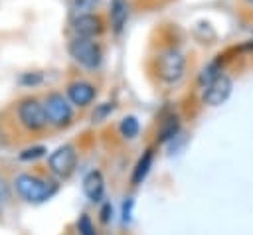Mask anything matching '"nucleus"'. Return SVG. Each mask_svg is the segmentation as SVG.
Returning <instances> with one entry per match:
<instances>
[{
	"instance_id": "nucleus-1",
	"label": "nucleus",
	"mask_w": 253,
	"mask_h": 235,
	"mask_svg": "<svg viewBox=\"0 0 253 235\" xmlns=\"http://www.w3.org/2000/svg\"><path fill=\"white\" fill-rule=\"evenodd\" d=\"M16 190L26 201L40 203V201L49 199L57 192V186L53 182L43 180V178H38L32 174H22L16 178Z\"/></svg>"
},
{
	"instance_id": "nucleus-2",
	"label": "nucleus",
	"mask_w": 253,
	"mask_h": 235,
	"mask_svg": "<svg viewBox=\"0 0 253 235\" xmlns=\"http://www.w3.org/2000/svg\"><path fill=\"white\" fill-rule=\"evenodd\" d=\"M69 55L87 69H97L103 61V49L95 41V38H81L75 36L69 41Z\"/></svg>"
},
{
	"instance_id": "nucleus-3",
	"label": "nucleus",
	"mask_w": 253,
	"mask_h": 235,
	"mask_svg": "<svg viewBox=\"0 0 253 235\" xmlns=\"http://www.w3.org/2000/svg\"><path fill=\"white\" fill-rule=\"evenodd\" d=\"M156 71H158V77L164 83L180 81L184 77V71H186V57H184V53L180 49H176V47H166L158 55Z\"/></svg>"
},
{
	"instance_id": "nucleus-4",
	"label": "nucleus",
	"mask_w": 253,
	"mask_h": 235,
	"mask_svg": "<svg viewBox=\"0 0 253 235\" xmlns=\"http://www.w3.org/2000/svg\"><path fill=\"white\" fill-rule=\"evenodd\" d=\"M18 117H20V122L30 130H42L49 122L47 115H45V109H43V103L38 101L36 97H28V99L20 101Z\"/></svg>"
},
{
	"instance_id": "nucleus-5",
	"label": "nucleus",
	"mask_w": 253,
	"mask_h": 235,
	"mask_svg": "<svg viewBox=\"0 0 253 235\" xmlns=\"http://www.w3.org/2000/svg\"><path fill=\"white\" fill-rule=\"evenodd\" d=\"M43 109L47 115V120L55 126H63L71 120L73 117V109L69 105V101L61 95V93H49L43 101Z\"/></svg>"
},
{
	"instance_id": "nucleus-6",
	"label": "nucleus",
	"mask_w": 253,
	"mask_h": 235,
	"mask_svg": "<svg viewBox=\"0 0 253 235\" xmlns=\"http://www.w3.org/2000/svg\"><path fill=\"white\" fill-rule=\"evenodd\" d=\"M71 30L75 36H81V38H97L105 32V22L97 12L79 14L71 18Z\"/></svg>"
},
{
	"instance_id": "nucleus-7",
	"label": "nucleus",
	"mask_w": 253,
	"mask_h": 235,
	"mask_svg": "<svg viewBox=\"0 0 253 235\" xmlns=\"http://www.w3.org/2000/svg\"><path fill=\"white\" fill-rule=\"evenodd\" d=\"M75 164H77V152L73 146L65 144V146H59L51 156H49V168L53 174H57L59 178H67L73 170H75Z\"/></svg>"
},
{
	"instance_id": "nucleus-8",
	"label": "nucleus",
	"mask_w": 253,
	"mask_h": 235,
	"mask_svg": "<svg viewBox=\"0 0 253 235\" xmlns=\"http://www.w3.org/2000/svg\"><path fill=\"white\" fill-rule=\"evenodd\" d=\"M233 89V83L227 75H219L217 79H213L206 89H204V103L210 107H217L221 103H225V99L229 97Z\"/></svg>"
},
{
	"instance_id": "nucleus-9",
	"label": "nucleus",
	"mask_w": 253,
	"mask_h": 235,
	"mask_svg": "<svg viewBox=\"0 0 253 235\" xmlns=\"http://www.w3.org/2000/svg\"><path fill=\"white\" fill-rule=\"evenodd\" d=\"M95 85L89 81H73L67 85V99L75 107H87L95 99Z\"/></svg>"
},
{
	"instance_id": "nucleus-10",
	"label": "nucleus",
	"mask_w": 253,
	"mask_h": 235,
	"mask_svg": "<svg viewBox=\"0 0 253 235\" xmlns=\"http://www.w3.org/2000/svg\"><path fill=\"white\" fill-rule=\"evenodd\" d=\"M109 18H111V28L115 34H121L126 26L128 20V2L126 0H111L109 4Z\"/></svg>"
},
{
	"instance_id": "nucleus-11",
	"label": "nucleus",
	"mask_w": 253,
	"mask_h": 235,
	"mask_svg": "<svg viewBox=\"0 0 253 235\" xmlns=\"http://www.w3.org/2000/svg\"><path fill=\"white\" fill-rule=\"evenodd\" d=\"M83 192L91 201H99L105 194V182L101 172H89L83 180Z\"/></svg>"
},
{
	"instance_id": "nucleus-12",
	"label": "nucleus",
	"mask_w": 253,
	"mask_h": 235,
	"mask_svg": "<svg viewBox=\"0 0 253 235\" xmlns=\"http://www.w3.org/2000/svg\"><path fill=\"white\" fill-rule=\"evenodd\" d=\"M101 0H69V10L71 16H79V14H91L99 8Z\"/></svg>"
},
{
	"instance_id": "nucleus-13",
	"label": "nucleus",
	"mask_w": 253,
	"mask_h": 235,
	"mask_svg": "<svg viewBox=\"0 0 253 235\" xmlns=\"http://www.w3.org/2000/svg\"><path fill=\"white\" fill-rule=\"evenodd\" d=\"M150 164H152V152L148 150V152H144V156L138 160V164H136V168H134V174H132V184H140V182L144 180V176L148 174Z\"/></svg>"
},
{
	"instance_id": "nucleus-14",
	"label": "nucleus",
	"mask_w": 253,
	"mask_h": 235,
	"mask_svg": "<svg viewBox=\"0 0 253 235\" xmlns=\"http://www.w3.org/2000/svg\"><path fill=\"white\" fill-rule=\"evenodd\" d=\"M221 75V67H219V63H210L208 67H204L202 69V73H200V77H198V83L206 89L213 79H217Z\"/></svg>"
},
{
	"instance_id": "nucleus-15",
	"label": "nucleus",
	"mask_w": 253,
	"mask_h": 235,
	"mask_svg": "<svg viewBox=\"0 0 253 235\" xmlns=\"http://www.w3.org/2000/svg\"><path fill=\"white\" fill-rule=\"evenodd\" d=\"M121 134L126 138H132L138 134V120L134 117H125L121 120Z\"/></svg>"
},
{
	"instance_id": "nucleus-16",
	"label": "nucleus",
	"mask_w": 253,
	"mask_h": 235,
	"mask_svg": "<svg viewBox=\"0 0 253 235\" xmlns=\"http://www.w3.org/2000/svg\"><path fill=\"white\" fill-rule=\"evenodd\" d=\"M176 132H178V118H176V117H170V118L164 122L160 136H162V140H168V138H172Z\"/></svg>"
},
{
	"instance_id": "nucleus-17",
	"label": "nucleus",
	"mask_w": 253,
	"mask_h": 235,
	"mask_svg": "<svg viewBox=\"0 0 253 235\" xmlns=\"http://www.w3.org/2000/svg\"><path fill=\"white\" fill-rule=\"evenodd\" d=\"M77 229H79V235H97V233H95V227H93V223H91V219H89V215H85V213L79 217Z\"/></svg>"
},
{
	"instance_id": "nucleus-18",
	"label": "nucleus",
	"mask_w": 253,
	"mask_h": 235,
	"mask_svg": "<svg viewBox=\"0 0 253 235\" xmlns=\"http://www.w3.org/2000/svg\"><path fill=\"white\" fill-rule=\"evenodd\" d=\"M43 152H45L43 146H34V148L24 150L20 158H22V160H32V158H40V156H43Z\"/></svg>"
},
{
	"instance_id": "nucleus-19",
	"label": "nucleus",
	"mask_w": 253,
	"mask_h": 235,
	"mask_svg": "<svg viewBox=\"0 0 253 235\" xmlns=\"http://www.w3.org/2000/svg\"><path fill=\"white\" fill-rule=\"evenodd\" d=\"M10 199V188L4 178H0V205H4Z\"/></svg>"
},
{
	"instance_id": "nucleus-20",
	"label": "nucleus",
	"mask_w": 253,
	"mask_h": 235,
	"mask_svg": "<svg viewBox=\"0 0 253 235\" xmlns=\"http://www.w3.org/2000/svg\"><path fill=\"white\" fill-rule=\"evenodd\" d=\"M111 111H113V105L105 103L103 107H99V111H97V113H93V118H95V120H99V118H103V117H105L107 113H111Z\"/></svg>"
},
{
	"instance_id": "nucleus-21",
	"label": "nucleus",
	"mask_w": 253,
	"mask_h": 235,
	"mask_svg": "<svg viewBox=\"0 0 253 235\" xmlns=\"http://www.w3.org/2000/svg\"><path fill=\"white\" fill-rule=\"evenodd\" d=\"M109 211H111V205H105L103 211H101V219L103 221H109Z\"/></svg>"
},
{
	"instance_id": "nucleus-22",
	"label": "nucleus",
	"mask_w": 253,
	"mask_h": 235,
	"mask_svg": "<svg viewBox=\"0 0 253 235\" xmlns=\"http://www.w3.org/2000/svg\"><path fill=\"white\" fill-rule=\"evenodd\" d=\"M245 2H247V4H251V6H253V0H245Z\"/></svg>"
}]
</instances>
